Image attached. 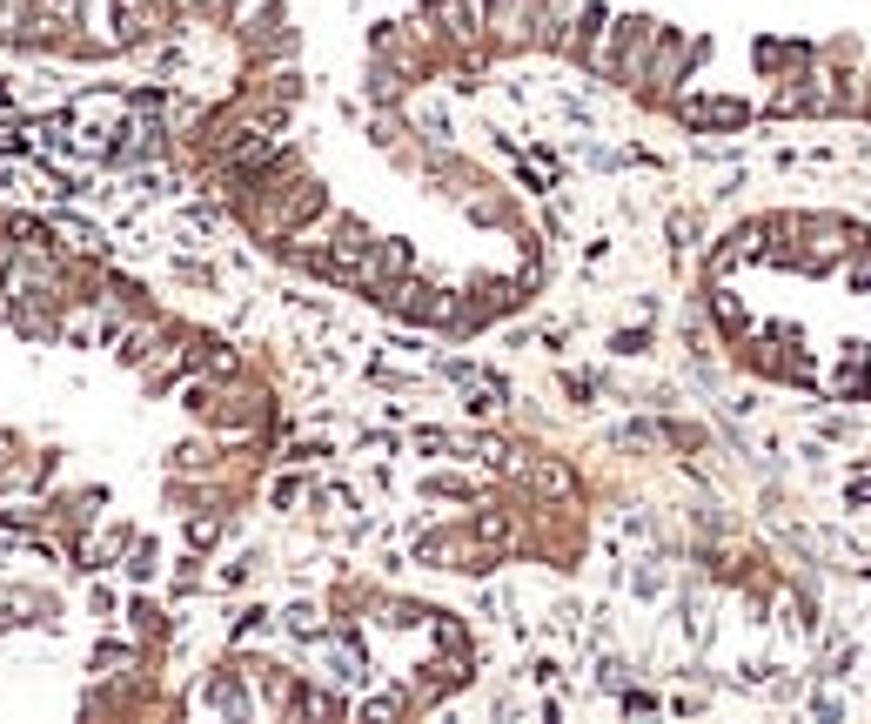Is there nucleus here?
<instances>
[{
	"label": "nucleus",
	"mask_w": 871,
	"mask_h": 724,
	"mask_svg": "<svg viewBox=\"0 0 871 724\" xmlns=\"http://www.w3.org/2000/svg\"><path fill=\"white\" fill-rule=\"evenodd\" d=\"M677 114H684L691 128H744V121H751V108H744L737 94H684Z\"/></svg>",
	"instance_id": "f257e3e1"
},
{
	"label": "nucleus",
	"mask_w": 871,
	"mask_h": 724,
	"mask_svg": "<svg viewBox=\"0 0 871 724\" xmlns=\"http://www.w3.org/2000/svg\"><path fill=\"white\" fill-rule=\"evenodd\" d=\"M865 383H871V349H865V342H845V362H838L831 389H838V396H858Z\"/></svg>",
	"instance_id": "f03ea898"
},
{
	"label": "nucleus",
	"mask_w": 871,
	"mask_h": 724,
	"mask_svg": "<svg viewBox=\"0 0 871 724\" xmlns=\"http://www.w3.org/2000/svg\"><path fill=\"white\" fill-rule=\"evenodd\" d=\"M845 275H851V289H871V255H858V262H851Z\"/></svg>",
	"instance_id": "7ed1b4c3"
}]
</instances>
